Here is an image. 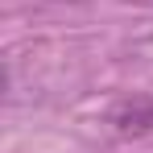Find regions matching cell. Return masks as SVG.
Returning a JSON list of instances; mask_svg holds the SVG:
<instances>
[{
	"label": "cell",
	"instance_id": "6da1fadb",
	"mask_svg": "<svg viewBox=\"0 0 153 153\" xmlns=\"http://www.w3.org/2000/svg\"><path fill=\"white\" fill-rule=\"evenodd\" d=\"M108 128L120 141L153 132V95H124V100H116L108 108Z\"/></svg>",
	"mask_w": 153,
	"mask_h": 153
}]
</instances>
